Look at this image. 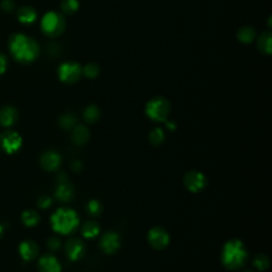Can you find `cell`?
<instances>
[{"label": "cell", "instance_id": "cell-13", "mask_svg": "<svg viewBox=\"0 0 272 272\" xmlns=\"http://www.w3.org/2000/svg\"><path fill=\"white\" fill-rule=\"evenodd\" d=\"M61 155L55 150H48L41 155L40 164L43 168L48 171H54L59 168L61 164Z\"/></svg>", "mask_w": 272, "mask_h": 272}, {"label": "cell", "instance_id": "cell-6", "mask_svg": "<svg viewBox=\"0 0 272 272\" xmlns=\"http://www.w3.org/2000/svg\"><path fill=\"white\" fill-rule=\"evenodd\" d=\"M59 79L66 84H74L78 82L82 75V66L76 62L62 63L58 69Z\"/></svg>", "mask_w": 272, "mask_h": 272}, {"label": "cell", "instance_id": "cell-17", "mask_svg": "<svg viewBox=\"0 0 272 272\" xmlns=\"http://www.w3.org/2000/svg\"><path fill=\"white\" fill-rule=\"evenodd\" d=\"M17 17L20 23L29 25L35 22L37 13L35 11V9H33L32 7H23L18 10Z\"/></svg>", "mask_w": 272, "mask_h": 272}, {"label": "cell", "instance_id": "cell-10", "mask_svg": "<svg viewBox=\"0 0 272 272\" xmlns=\"http://www.w3.org/2000/svg\"><path fill=\"white\" fill-rule=\"evenodd\" d=\"M58 186L56 190V197L62 202L70 201L74 197V187L68 182L65 173H61L58 177Z\"/></svg>", "mask_w": 272, "mask_h": 272}, {"label": "cell", "instance_id": "cell-26", "mask_svg": "<svg viewBox=\"0 0 272 272\" xmlns=\"http://www.w3.org/2000/svg\"><path fill=\"white\" fill-rule=\"evenodd\" d=\"M60 125L65 130H69L71 128H74L76 123H77V118L74 114H70V113H66L64 115H62V116L60 117Z\"/></svg>", "mask_w": 272, "mask_h": 272}, {"label": "cell", "instance_id": "cell-1", "mask_svg": "<svg viewBox=\"0 0 272 272\" xmlns=\"http://www.w3.org/2000/svg\"><path fill=\"white\" fill-rule=\"evenodd\" d=\"M9 48L13 58L24 64H29L35 61L40 51L37 41L23 33H16L11 36Z\"/></svg>", "mask_w": 272, "mask_h": 272}, {"label": "cell", "instance_id": "cell-16", "mask_svg": "<svg viewBox=\"0 0 272 272\" xmlns=\"http://www.w3.org/2000/svg\"><path fill=\"white\" fill-rule=\"evenodd\" d=\"M18 118V113L13 107H5L0 110V124L3 127H11Z\"/></svg>", "mask_w": 272, "mask_h": 272}, {"label": "cell", "instance_id": "cell-34", "mask_svg": "<svg viewBox=\"0 0 272 272\" xmlns=\"http://www.w3.org/2000/svg\"><path fill=\"white\" fill-rule=\"evenodd\" d=\"M166 124H167V128H168L169 130H171V131H174L175 130V127H176V124L174 123V121H172V120H166Z\"/></svg>", "mask_w": 272, "mask_h": 272}, {"label": "cell", "instance_id": "cell-14", "mask_svg": "<svg viewBox=\"0 0 272 272\" xmlns=\"http://www.w3.org/2000/svg\"><path fill=\"white\" fill-rule=\"evenodd\" d=\"M39 272H61V264L56 256L45 254L38 260Z\"/></svg>", "mask_w": 272, "mask_h": 272}, {"label": "cell", "instance_id": "cell-31", "mask_svg": "<svg viewBox=\"0 0 272 272\" xmlns=\"http://www.w3.org/2000/svg\"><path fill=\"white\" fill-rule=\"evenodd\" d=\"M47 247L51 251H57L61 247V240L58 237H50L47 242Z\"/></svg>", "mask_w": 272, "mask_h": 272}, {"label": "cell", "instance_id": "cell-25", "mask_svg": "<svg viewBox=\"0 0 272 272\" xmlns=\"http://www.w3.org/2000/svg\"><path fill=\"white\" fill-rule=\"evenodd\" d=\"M23 222L27 226H35L39 222V215L32 210H28L22 215Z\"/></svg>", "mask_w": 272, "mask_h": 272}, {"label": "cell", "instance_id": "cell-15", "mask_svg": "<svg viewBox=\"0 0 272 272\" xmlns=\"http://www.w3.org/2000/svg\"><path fill=\"white\" fill-rule=\"evenodd\" d=\"M19 253L22 257L29 261L34 259L38 254V246L32 240H26L19 246Z\"/></svg>", "mask_w": 272, "mask_h": 272}, {"label": "cell", "instance_id": "cell-18", "mask_svg": "<svg viewBox=\"0 0 272 272\" xmlns=\"http://www.w3.org/2000/svg\"><path fill=\"white\" fill-rule=\"evenodd\" d=\"M89 140V131L83 124H78L72 132V141L78 146L85 145Z\"/></svg>", "mask_w": 272, "mask_h": 272}, {"label": "cell", "instance_id": "cell-9", "mask_svg": "<svg viewBox=\"0 0 272 272\" xmlns=\"http://www.w3.org/2000/svg\"><path fill=\"white\" fill-rule=\"evenodd\" d=\"M2 146L6 152L14 153L19 150L23 145L22 136L13 131H8L2 135Z\"/></svg>", "mask_w": 272, "mask_h": 272}, {"label": "cell", "instance_id": "cell-4", "mask_svg": "<svg viewBox=\"0 0 272 272\" xmlns=\"http://www.w3.org/2000/svg\"><path fill=\"white\" fill-rule=\"evenodd\" d=\"M40 28L43 33L51 38L59 37L66 28V20L63 14L58 12H48L41 18Z\"/></svg>", "mask_w": 272, "mask_h": 272}, {"label": "cell", "instance_id": "cell-3", "mask_svg": "<svg viewBox=\"0 0 272 272\" xmlns=\"http://www.w3.org/2000/svg\"><path fill=\"white\" fill-rule=\"evenodd\" d=\"M51 224L56 232L67 235L76 231L79 225V218L77 213L70 208H59L51 216Z\"/></svg>", "mask_w": 272, "mask_h": 272}, {"label": "cell", "instance_id": "cell-33", "mask_svg": "<svg viewBox=\"0 0 272 272\" xmlns=\"http://www.w3.org/2000/svg\"><path fill=\"white\" fill-rule=\"evenodd\" d=\"M8 67V60L6 56L0 54V75H3Z\"/></svg>", "mask_w": 272, "mask_h": 272}, {"label": "cell", "instance_id": "cell-2", "mask_svg": "<svg viewBox=\"0 0 272 272\" xmlns=\"http://www.w3.org/2000/svg\"><path fill=\"white\" fill-rule=\"evenodd\" d=\"M247 258V249L242 240L231 239L223 246L221 260L225 268L230 270H237L243 268L246 264Z\"/></svg>", "mask_w": 272, "mask_h": 272}, {"label": "cell", "instance_id": "cell-20", "mask_svg": "<svg viewBox=\"0 0 272 272\" xmlns=\"http://www.w3.org/2000/svg\"><path fill=\"white\" fill-rule=\"evenodd\" d=\"M256 37V30L250 26L240 28L237 32V39L243 44H251Z\"/></svg>", "mask_w": 272, "mask_h": 272}, {"label": "cell", "instance_id": "cell-35", "mask_svg": "<svg viewBox=\"0 0 272 272\" xmlns=\"http://www.w3.org/2000/svg\"><path fill=\"white\" fill-rule=\"evenodd\" d=\"M82 168V165L79 161H75L74 163H72V169H74L75 171H78Z\"/></svg>", "mask_w": 272, "mask_h": 272}, {"label": "cell", "instance_id": "cell-21", "mask_svg": "<svg viewBox=\"0 0 272 272\" xmlns=\"http://www.w3.org/2000/svg\"><path fill=\"white\" fill-rule=\"evenodd\" d=\"M83 117L87 123H95L100 117V110L95 104H90L83 113Z\"/></svg>", "mask_w": 272, "mask_h": 272}, {"label": "cell", "instance_id": "cell-32", "mask_svg": "<svg viewBox=\"0 0 272 272\" xmlns=\"http://www.w3.org/2000/svg\"><path fill=\"white\" fill-rule=\"evenodd\" d=\"M2 8L6 12H12L15 8V4L12 2V0H4V2L2 3Z\"/></svg>", "mask_w": 272, "mask_h": 272}, {"label": "cell", "instance_id": "cell-30", "mask_svg": "<svg viewBox=\"0 0 272 272\" xmlns=\"http://www.w3.org/2000/svg\"><path fill=\"white\" fill-rule=\"evenodd\" d=\"M52 204V199L49 197V196H40L38 198V200H37V205L40 207V208H43V210H46V208L50 207V205Z\"/></svg>", "mask_w": 272, "mask_h": 272}, {"label": "cell", "instance_id": "cell-5", "mask_svg": "<svg viewBox=\"0 0 272 272\" xmlns=\"http://www.w3.org/2000/svg\"><path fill=\"white\" fill-rule=\"evenodd\" d=\"M170 102L164 97H155L146 106V114L154 121H166L170 114Z\"/></svg>", "mask_w": 272, "mask_h": 272}, {"label": "cell", "instance_id": "cell-28", "mask_svg": "<svg viewBox=\"0 0 272 272\" xmlns=\"http://www.w3.org/2000/svg\"><path fill=\"white\" fill-rule=\"evenodd\" d=\"M87 213L92 216H98L102 212V205L97 200H90L86 205Z\"/></svg>", "mask_w": 272, "mask_h": 272}, {"label": "cell", "instance_id": "cell-22", "mask_svg": "<svg viewBox=\"0 0 272 272\" xmlns=\"http://www.w3.org/2000/svg\"><path fill=\"white\" fill-rule=\"evenodd\" d=\"M100 232V226L95 221H87L82 228V234L85 238L96 237Z\"/></svg>", "mask_w": 272, "mask_h": 272}, {"label": "cell", "instance_id": "cell-24", "mask_svg": "<svg viewBox=\"0 0 272 272\" xmlns=\"http://www.w3.org/2000/svg\"><path fill=\"white\" fill-rule=\"evenodd\" d=\"M100 66L96 63H88L84 67H82V75L88 79H95L100 75Z\"/></svg>", "mask_w": 272, "mask_h": 272}, {"label": "cell", "instance_id": "cell-7", "mask_svg": "<svg viewBox=\"0 0 272 272\" xmlns=\"http://www.w3.org/2000/svg\"><path fill=\"white\" fill-rule=\"evenodd\" d=\"M169 235L163 228L155 226L151 229L148 234V242L150 246L156 250H162L169 244Z\"/></svg>", "mask_w": 272, "mask_h": 272}, {"label": "cell", "instance_id": "cell-23", "mask_svg": "<svg viewBox=\"0 0 272 272\" xmlns=\"http://www.w3.org/2000/svg\"><path fill=\"white\" fill-rule=\"evenodd\" d=\"M60 7L64 14L74 15L79 10L80 5L78 0H62Z\"/></svg>", "mask_w": 272, "mask_h": 272}, {"label": "cell", "instance_id": "cell-8", "mask_svg": "<svg viewBox=\"0 0 272 272\" xmlns=\"http://www.w3.org/2000/svg\"><path fill=\"white\" fill-rule=\"evenodd\" d=\"M184 184L190 192L198 193L206 186V177L203 173L199 171H191L186 173L184 177Z\"/></svg>", "mask_w": 272, "mask_h": 272}, {"label": "cell", "instance_id": "cell-36", "mask_svg": "<svg viewBox=\"0 0 272 272\" xmlns=\"http://www.w3.org/2000/svg\"><path fill=\"white\" fill-rule=\"evenodd\" d=\"M3 234H4V226L2 224H0V238H2Z\"/></svg>", "mask_w": 272, "mask_h": 272}, {"label": "cell", "instance_id": "cell-11", "mask_svg": "<svg viewBox=\"0 0 272 272\" xmlns=\"http://www.w3.org/2000/svg\"><path fill=\"white\" fill-rule=\"evenodd\" d=\"M65 251L67 257L75 261L83 257L85 252V246L79 238H71L65 245Z\"/></svg>", "mask_w": 272, "mask_h": 272}, {"label": "cell", "instance_id": "cell-19", "mask_svg": "<svg viewBox=\"0 0 272 272\" xmlns=\"http://www.w3.org/2000/svg\"><path fill=\"white\" fill-rule=\"evenodd\" d=\"M272 37L269 31L261 33L257 39V48L261 54L270 56L272 52Z\"/></svg>", "mask_w": 272, "mask_h": 272}, {"label": "cell", "instance_id": "cell-29", "mask_svg": "<svg viewBox=\"0 0 272 272\" xmlns=\"http://www.w3.org/2000/svg\"><path fill=\"white\" fill-rule=\"evenodd\" d=\"M254 265L258 270H266L270 265L269 257L265 254H258L254 259Z\"/></svg>", "mask_w": 272, "mask_h": 272}, {"label": "cell", "instance_id": "cell-12", "mask_svg": "<svg viewBox=\"0 0 272 272\" xmlns=\"http://www.w3.org/2000/svg\"><path fill=\"white\" fill-rule=\"evenodd\" d=\"M120 247V237L115 232H107L101 238V248L108 254L115 253Z\"/></svg>", "mask_w": 272, "mask_h": 272}, {"label": "cell", "instance_id": "cell-27", "mask_svg": "<svg viewBox=\"0 0 272 272\" xmlns=\"http://www.w3.org/2000/svg\"><path fill=\"white\" fill-rule=\"evenodd\" d=\"M149 141L154 146H160L165 141V134L162 129L155 128L149 134Z\"/></svg>", "mask_w": 272, "mask_h": 272}]
</instances>
